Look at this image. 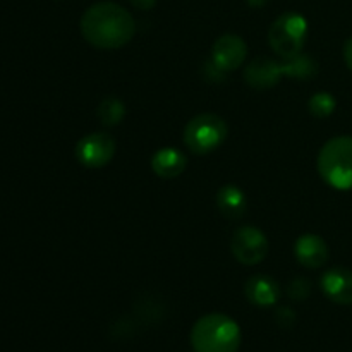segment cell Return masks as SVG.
<instances>
[{"label": "cell", "instance_id": "1", "mask_svg": "<svg viewBox=\"0 0 352 352\" xmlns=\"http://www.w3.org/2000/svg\"><path fill=\"white\" fill-rule=\"evenodd\" d=\"M79 28L85 40L100 50L122 48L136 33L134 17L116 2L93 3L82 14Z\"/></svg>", "mask_w": 352, "mask_h": 352}, {"label": "cell", "instance_id": "2", "mask_svg": "<svg viewBox=\"0 0 352 352\" xmlns=\"http://www.w3.org/2000/svg\"><path fill=\"white\" fill-rule=\"evenodd\" d=\"M189 339L195 352H237L243 336L236 320L223 313H210L195 323Z\"/></svg>", "mask_w": 352, "mask_h": 352}, {"label": "cell", "instance_id": "3", "mask_svg": "<svg viewBox=\"0 0 352 352\" xmlns=\"http://www.w3.org/2000/svg\"><path fill=\"white\" fill-rule=\"evenodd\" d=\"M320 177L337 191H352V136H336L318 153Z\"/></svg>", "mask_w": 352, "mask_h": 352}, {"label": "cell", "instance_id": "4", "mask_svg": "<svg viewBox=\"0 0 352 352\" xmlns=\"http://www.w3.org/2000/svg\"><path fill=\"white\" fill-rule=\"evenodd\" d=\"M308 38V21L298 12H284L272 23L268 43L280 58H292L305 48Z\"/></svg>", "mask_w": 352, "mask_h": 352}, {"label": "cell", "instance_id": "5", "mask_svg": "<svg viewBox=\"0 0 352 352\" xmlns=\"http://www.w3.org/2000/svg\"><path fill=\"white\" fill-rule=\"evenodd\" d=\"M229 127L222 117L215 113H199L184 127V144L196 155H206L222 146Z\"/></svg>", "mask_w": 352, "mask_h": 352}, {"label": "cell", "instance_id": "6", "mask_svg": "<svg viewBox=\"0 0 352 352\" xmlns=\"http://www.w3.org/2000/svg\"><path fill=\"white\" fill-rule=\"evenodd\" d=\"M230 251L239 263L253 267L261 263L270 251L267 236L253 226L241 227L230 239Z\"/></svg>", "mask_w": 352, "mask_h": 352}, {"label": "cell", "instance_id": "7", "mask_svg": "<svg viewBox=\"0 0 352 352\" xmlns=\"http://www.w3.org/2000/svg\"><path fill=\"white\" fill-rule=\"evenodd\" d=\"M116 155V141L107 133H91L76 144V158L89 168H100L110 164Z\"/></svg>", "mask_w": 352, "mask_h": 352}, {"label": "cell", "instance_id": "8", "mask_svg": "<svg viewBox=\"0 0 352 352\" xmlns=\"http://www.w3.org/2000/svg\"><path fill=\"white\" fill-rule=\"evenodd\" d=\"M248 55V45L239 34L227 33L217 38L212 48V62L222 72H230L244 64Z\"/></svg>", "mask_w": 352, "mask_h": 352}, {"label": "cell", "instance_id": "9", "mask_svg": "<svg viewBox=\"0 0 352 352\" xmlns=\"http://www.w3.org/2000/svg\"><path fill=\"white\" fill-rule=\"evenodd\" d=\"M282 76H285L284 60H274L267 57L253 60L244 71V79L254 89L274 88Z\"/></svg>", "mask_w": 352, "mask_h": 352}, {"label": "cell", "instance_id": "10", "mask_svg": "<svg viewBox=\"0 0 352 352\" xmlns=\"http://www.w3.org/2000/svg\"><path fill=\"white\" fill-rule=\"evenodd\" d=\"M322 291L336 305H352V270L349 268H330L322 275Z\"/></svg>", "mask_w": 352, "mask_h": 352}, {"label": "cell", "instance_id": "11", "mask_svg": "<svg viewBox=\"0 0 352 352\" xmlns=\"http://www.w3.org/2000/svg\"><path fill=\"white\" fill-rule=\"evenodd\" d=\"M294 254L298 263L306 268H320L329 260V246L325 239L316 234H305L294 244Z\"/></svg>", "mask_w": 352, "mask_h": 352}, {"label": "cell", "instance_id": "12", "mask_svg": "<svg viewBox=\"0 0 352 352\" xmlns=\"http://www.w3.org/2000/svg\"><path fill=\"white\" fill-rule=\"evenodd\" d=\"M244 294H246L248 301L253 302V305L268 308V306H274L278 301L280 287L268 275H253L244 285Z\"/></svg>", "mask_w": 352, "mask_h": 352}, {"label": "cell", "instance_id": "13", "mask_svg": "<svg viewBox=\"0 0 352 352\" xmlns=\"http://www.w3.org/2000/svg\"><path fill=\"white\" fill-rule=\"evenodd\" d=\"M188 158L177 148H160L157 153L151 157V168L155 174L162 179H175L186 170Z\"/></svg>", "mask_w": 352, "mask_h": 352}, {"label": "cell", "instance_id": "14", "mask_svg": "<svg viewBox=\"0 0 352 352\" xmlns=\"http://www.w3.org/2000/svg\"><path fill=\"white\" fill-rule=\"evenodd\" d=\"M217 206L227 219H241L248 210V198L243 189L234 184H227L217 192Z\"/></svg>", "mask_w": 352, "mask_h": 352}, {"label": "cell", "instance_id": "15", "mask_svg": "<svg viewBox=\"0 0 352 352\" xmlns=\"http://www.w3.org/2000/svg\"><path fill=\"white\" fill-rule=\"evenodd\" d=\"M285 65V76L292 79H302V81H308L313 76H316L318 72V65L308 55H296L292 58H282Z\"/></svg>", "mask_w": 352, "mask_h": 352}, {"label": "cell", "instance_id": "16", "mask_svg": "<svg viewBox=\"0 0 352 352\" xmlns=\"http://www.w3.org/2000/svg\"><path fill=\"white\" fill-rule=\"evenodd\" d=\"M96 116H98L100 122L103 126L113 127L122 122L124 116H126V105H124L122 100L116 98V96H109L98 105Z\"/></svg>", "mask_w": 352, "mask_h": 352}, {"label": "cell", "instance_id": "17", "mask_svg": "<svg viewBox=\"0 0 352 352\" xmlns=\"http://www.w3.org/2000/svg\"><path fill=\"white\" fill-rule=\"evenodd\" d=\"M337 107V100L333 98L332 93L329 91H318L309 98L308 110L313 117L316 119H325L333 113Z\"/></svg>", "mask_w": 352, "mask_h": 352}, {"label": "cell", "instance_id": "18", "mask_svg": "<svg viewBox=\"0 0 352 352\" xmlns=\"http://www.w3.org/2000/svg\"><path fill=\"white\" fill-rule=\"evenodd\" d=\"M287 292L294 301H305L311 292V282L308 278H296L291 282Z\"/></svg>", "mask_w": 352, "mask_h": 352}, {"label": "cell", "instance_id": "19", "mask_svg": "<svg viewBox=\"0 0 352 352\" xmlns=\"http://www.w3.org/2000/svg\"><path fill=\"white\" fill-rule=\"evenodd\" d=\"M294 320H296V315H294V311H292V309L280 308L277 311V322L280 323L282 327H291L292 323H294Z\"/></svg>", "mask_w": 352, "mask_h": 352}, {"label": "cell", "instance_id": "20", "mask_svg": "<svg viewBox=\"0 0 352 352\" xmlns=\"http://www.w3.org/2000/svg\"><path fill=\"white\" fill-rule=\"evenodd\" d=\"M129 2L133 3V7H136L140 10H150L153 9L157 0H129Z\"/></svg>", "mask_w": 352, "mask_h": 352}, {"label": "cell", "instance_id": "21", "mask_svg": "<svg viewBox=\"0 0 352 352\" xmlns=\"http://www.w3.org/2000/svg\"><path fill=\"white\" fill-rule=\"evenodd\" d=\"M344 60H346L347 67L352 71V36L344 45Z\"/></svg>", "mask_w": 352, "mask_h": 352}, {"label": "cell", "instance_id": "22", "mask_svg": "<svg viewBox=\"0 0 352 352\" xmlns=\"http://www.w3.org/2000/svg\"><path fill=\"white\" fill-rule=\"evenodd\" d=\"M267 2L268 0H248V3H250L251 7H263Z\"/></svg>", "mask_w": 352, "mask_h": 352}]
</instances>
